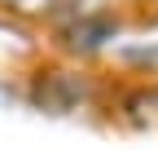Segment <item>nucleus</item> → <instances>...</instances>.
<instances>
[{
    "instance_id": "obj_1",
    "label": "nucleus",
    "mask_w": 158,
    "mask_h": 150,
    "mask_svg": "<svg viewBox=\"0 0 158 150\" xmlns=\"http://www.w3.org/2000/svg\"><path fill=\"white\" fill-rule=\"evenodd\" d=\"M97 97H101V84L88 71H79V66H40L27 80V102L35 110H48V115L92 110Z\"/></svg>"
},
{
    "instance_id": "obj_5",
    "label": "nucleus",
    "mask_w": 158,
    "mask_h": 150,
    "mask_svg": "<svg viewBox=\"0 0 158 150\" xmlns=\"http://www.w3.org/2000/svg\"><path fill=\"white\" fill-rule=\"evenodd\" d=\"M9 9H18V13H53V5L57 0H5Z\"/></svg>"
},
{
    "instance_id": "obj_4",
    "label": "nucleus",
    "mask_w": 158,
    "mask_h": 150,
    "mask_svg": "<svg viewBox=\"0 0 158 150\" xmlns=\"http://www.w3.org/2000/svg\"><path fill=\"white\" fill-rule=\"evenodd\" d=\"M101 13H114V0H57V5H53V18H57V22L101 18Z\"/></svg>"
},
{
    "instance_id": "obj_2",
    "label": "nucleus",
    "mask_w": 158,
    "mask_h": 150,
    "mask_svg": "<svg viewBox=\"0 0 158 150\" xmlns=\"http://www.w3.org/2000/svg\"><path fill=\"white\" fill-rule=\"evenodd\" d=\"M57 49L70 53V58H92L101 53L114 35H118V18L101 13V18H75V22H57Z\"/></svg>"
},
{
    "instance_id": "obj_3",
    "label": "nucleus",
    "mask_w": 158,
    "mask_h": 150,
    "mask_svg": "<svg viewBox=\"0 0 158 150\" xmlns=\"http://www.w3.org/2000/svg\"><path fill=\"white\" fill-rule=\"evenodd\" d=\"M118 110H123L127 124H141V128H158V80L141 84V88H127L118 97Z\"/></svg>"
}]
</instances>
